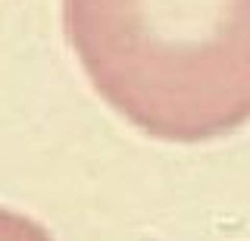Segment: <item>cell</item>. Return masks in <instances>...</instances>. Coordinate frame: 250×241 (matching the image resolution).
Listing matches in <instances>:
<instances>
[{"instance_id":"cell-1","label":"cell","mask_w":250,"mask_h":241,"mask_svg":"<svg viewBox=\"0 0 250 241\" xmlns=\"http://www.w3.org/2000/svg\"><path fill=\"white\" fill-rule=\"evenodd\" d=\"M97 91L135 126L197 141L250 116V0H62Z\"/></svg>"}]
</instances>
